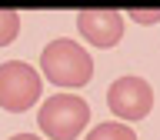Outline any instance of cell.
<instances>
[{
    "instance_id": "1",
    "label": "cell",
    "mask_w": 160,
    "mask_h": 140,
    "mask_svg": "<svg viewBox=\"0 0 160 140\" xmlns=\"http://www.w3.org/2000/svg\"><path fill=\"white\" fill-rule=\"evenodd\" d=\"M40 70H43V77L50 83H57V87H83L90 83L93 77V60L83 47H80L77 40H67L60 37L53 43L43 47L40 53Z\"/></svg>"
},
{
    "instance_id": "2",
    "label": "cell",
    "mask_w": 160,
    "mask_h": 140,
    "mask_svg": "<svg viewBox=\"0 0 160 140\" xmlns=\"http://www.w3.org/2000/svg\"><path fill=\"white\" fill-rule=\"evenodd\" d=\"M87 123H90V103L83 97H73V93L47 97L37 113L40 133L50 140H73V137H80V130Z\"/></svg>"
},
{
    "instance_id": "3",
    "label": "cell",
    "mask_w": 160,
    "mask_h": 140,
    "mask_svg": "<svg viewBox=\"0 0 160 140\" xmlns=\"http://www.w3.org/2000/svg\"><path fill=\"white\" fill-rule=\"evenodd\" d=\"M40 73L27 60L0 63V107L10 113H23L40 100Z\"/></svg>"
},
{
    "instance_id": "4",
    "label": "cell",
    "mask_w": 160,
    "mask_h": 140,
    "mask_svg": "<svg viewBox=\"0 0 160 140\" xmlns=\"http://www.w3.org/2000/svg\"><path fill=\"white\" fill-rule=\"evenodd\" d=\"M107 107L113 110V117L120 120H143L153 110V87H150L143 77H133V73H127V77H120L110 83L107 90Z\"/></svg>"
},
{
    "instance_id": "5",
    "label": "cell",
    "mask_w": 160,
    "mask_h": 140,
    "mask_svg": "<svg viewBox=\"0 0 160 140\" xmlns=\"http://www.w3.org/2000/svg\"><path fill=\"white\" fill-rule=\"evenodd\" d=\"M77 27H80V37L87 43L110 50L123 37V13L120 10H80Z\"/></svg>"
},
{
    "instance_id": "6",
    "label": "cell",
    "mask_w": 160,
    "mask_h": 140,
    "mask_svg": "<svg viewBox=\"0 0 160 140\" xmlns=\"http://www.w3.org/2000/svg\"><path fill=\"white\" fill-rule=\"evenodd\" d=\"M87 140H137V133L127 127V123H117V120H107V123H97V127L87 133Z\"/></svg>"
},
{
    "instance_id": "7",
    "label": "cell",
    "mask_w": 160,
    "mask_h": 140,
    "mask_svg": "<svg viewBox=\"0 0 160 140\" xmlns=\"http://www.w3.org/2000/svg\"><path fill=\"white\" fill-rule=\"evenodd\" d=\"M20 33V13L17 10H0V47L13 43Z\"/></svg>"
},
{
    "instance_id": "8",
    "label": "cell",
    "mask_w": 160,
    "mask_h": 140,
    "mask_svg": "<svg viewBox=\"0 0 160 140\" xmlns=\"http://www.w3.org/2000/svg\"><path fill=\"white\" fill-rule=\"evenodd\" d=\"M127 17H133L137 23H153V20H160V10H130Z\"/></svg>"
},
{
    "instance_id": "9",
    "label": "cell",
    "mask_w": 160,
    "mask_h": 140,
    "mask_svg": "<svg viewBox=\"0 0 160 140\" xmlns=\"http://www.w3.org/2000/svg\"><path fill=\"white\" fill-rule=\"evenodd\" d=\"M10 140H40V137H33V133H13Z\"/></svg>"
}]
</instances>
